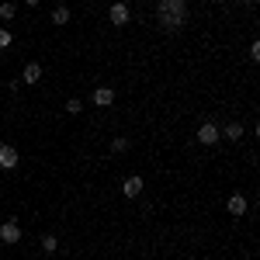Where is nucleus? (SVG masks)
I'll return each instance as SVG.
<instances>
[{
    "mask_svg": "<svg viewBox=\"0 0 260 260\" xmlns=\"http://www.w3.org/2000/svg\"><path fill=\"white\" fill-rule=\"evenodd\" d=\"M108 18H111V24H115V28H125V24H128V4H111V11H108Z\"/></svg>",
    "mask_w": 260,
    "mask_h": 260,
    "instance_id": "nucleus-4",
    "label": "nucleus"
},
{
    "mask_svg": "<svg viewBox=\"0 0 260 260\" xmlns=\"http://www.w3.org/2000/svg\"><path fill=\"white\" fill-rule=\"evenodd\" d=\"M142 187H146V184H142V177H125V184H121V194H125V198H139Z\"/></svg>",
    "mask_w": 260,
    "mask_h": 260,
    "instance_id": "nucleus-6",
    "label": "nucleus"
},
{
    "mask_svg": "<svg viewBox=\"0 0 260 260\" xmlns=\"http://www.w3.org/2000/svg\"><path fill=\"white\" fill-rule=\"evenodd\" d=\"M156 18H160V24L167 31H180L187 24V0H160Z\"/></svg>",
    "mask_w": 260,
    "mask_h": 260,
    "instance_id": "nucleus-1",
    "label": "nucleus"
},
{
    "mask_svg": "<svg viewBox=\"0 0 260 260\" xmlns=\"http://www.w3.org/2000/svg\"><path fill=\"white\" fill-rule=\"evenodd\" d=\"M90 101H94L98 108H111V104H115V90H111V87H98Z\"/></svg>",
    "mask_w": 260,
    "mask_h": 260,
    "instance_id": "nucleus-7",
    "label": "nucleus"
},
{
    "mask_svg": "<svg viewBox=\"0 0 260 260\" xmlns=\"http://www.w3.org/2000/svg\"><path fill=\"white\" fill-rule=\"evenodd\" d=\"M18 240H21V225L14 219L4 222V225H0V243H18Z\"/></svg>",
    "mask_w": 260,
    "mask_h": 260,
    "instance_id": "nucleus-5",
    "label": "nucleus"
},
{
    "mask_svg": "<svg viewBox=\"0 0 260 260\" xmlns=\"http://www.w3.org/2000/svg\"><path fill=\"white\" fill-rule=\"evenodd\" d=\"M11 42H14V35H11V31H7V28H0V49H7V45H11Z\"/></svg>",
    "mask_w": 260,
    "mask_h": 260,
    "instance_id": "nucleus-16",
    "label": "nucleus"
},
{
    "mask_svg": "<svg viewBox=\"0 0 260 260\" xmlns=\"http://www.w3.org/2000/svg\"><path fill=\"white\" fill-rule=\"evenodd\" d=\"M219 139H222V132H219L215 121H205V125L198 128V142H201V146H215Z\"/></svg>",
    "mask_w": 260,
    "mask_h": 260,
    "instance_id": "nucleus-2",
    "label": "nucleus"
},
{
    "mask_svg": "<svg viewBox=\"0 0 260 260\" xmlns=\"http://www.w3.org/2000/svg\"><path fill=\"white\" fill-rule=\"evenodd\" d=\"M0 170H18V149L11 142H0Z\"/></svg>",
    "mask_w": 260,
    "mask_h": 260,
    "instance_id": "nucleus-3",
    "label": "nucleus"
},
{
    "mask_svg": "<svg viewBox=\"0 0 260 260\" xmlns=\"http://www.w3.org/2000/svg\"><path fill=\"white\" fill-rule=\"evenodd\" d=\"M225 208H229V215H246V198L243 194H233V198L225 201Z\"/></svg>",
    "mask_w": 260,
    "mask_h": 260,
    "instance_id": "nucleus-9",
    "label": "nucleus"
},
{
    "mask_svg": "<svg viewBox=\"0 0 260 260\" xmlns=\"http://www.w3.org/2000/svg\"><path fill=\"white\" fill-rule=\"evenodd\" d=\"M125 149H128V139L125 136H118V139L111 142V153H125Z\"/></svg>",
    "mask_w": 260,
    "mask_h": 260,
    "instance_id": "nucleus-14",
    "label": "nucleus"
},
{
    "mask_svg": "<svg viewBox=\"0 0 260 260\" xmlns=\"http://www.w3.org/2000/svg\"><path fill=\"white\" fill-rule=\"evenodd\" d=\"M52 24H70V7H66V4H59V7H56V11H52Z\"/></svg>",
    "mask_w": 260,
    "mask_h": 260,
    "instance_id": "nucleus-11",
    "label": "nucleus"
},
{
    "mask_svg": "<svg viewBox=\"0 0 260 260\" xmlns=\"http://www.w3.org/2000/svg\"><path fill=\"white\" fill-rule=\"evenodd\" d=\"M56 246H59L56 236H42V250H45V253H56Z\"/></svg>",
    "mask_w": 260,
    "mask_h": 260,
    "instance_id": "nucleus-12",
    "label": "nucleus"
},
{
    "mask_svg": "<svg viewBox=\"0 0 260 260\" xmlns=\"http://www.w3.org/2000/svg\"><path fill=\"white\" fill-rule=\"evenodd\" d=\"M80 108H83V101H77V98L66 101V111H70V115H80Z\"/></svg>",
    "mask_w": 260,
    "mask_h": 260,
    "instance_id": "nucleus-15",
    "label": "nucleus"
},
{
    "mask_svg": "<svg viewBox=\"0 0 260 260\" xmlns=\"http://www.w3.org/2000/svg\"><path fill=\"white\" fill-rule=\"evenodd\" d=\"M250 59H253V62L260 59V42H253V45H250Z\"/></svg>",
    "mask_w": 260,
    "mask_h": 260,
    "instance_id": "nucleus-17",
    "label": "nucleus"
},
{
    "mask_svg": "<svg viewBox=\"0 0 260 260\" xmlns=\"http://www.w3.org/2000/svg\"><path fill=\"white\" fill-rule=\"evenodd\" d=\"M21 80H24V83H39L42 80V66H39V62H28L24 73H21Z\"/></svg>",
    "mask_w": 260,
    "mask_h": 260,
    "instance_id": "nucleus-10",
    "label": "nucleus"
},
{
    "mask_svg": "<svg viewBox=\"0 0 260 260\" xmlns=\"http://www.w3.org/2000/svg\"><path fill=\"white\" fill-rule=\"evenodd\" d=\"M14 14H18V7H14V4H0V18H4V21H11Z\"/></svg>",
    "mask_w": 260,
    "mask_h": 260,
    "instance_id": "nucleus-13",
    "label": "nucleus"
},
{
    "mask_svg": "<svg viewBox=\"0 0 260 260\" xmlns=\"http://www.w3.org/2000/svg\"><path fill=\"white\" fill-rule=\"evenodd\" d=\"M24 4H28V7H39V4H42V0H24Z\"/></svg>",
    "mask_w": 260,
    "mask_h": 260,
    "instance_id": "nucleus-18",
    "label": "nucleus"
},
{
    "mask_svg": "<svg viewBox=\"0 0 260 260\" xmlns=\"http://www.w3.org/2000/svg\"><path fill=\"white\" fill-rule=\"evenodd\" d=\"M219 132H222V139H229V142H240L243 139V125H240V121H229V125L219 128Z\"/></svg>",
    "mask_w": 260,
    "mask_h": 260,
    "instance_id": "nucleus-8",
    "label": "nucleus"
},
{
    "mask_svg": "<svg viewBox=\"0 0 260 260\" xmlns=\"http://www.w3.org/2000/svg\"><path fill=\"white\" fill-rule=\"evenodd\" d=\"M236 4H246V7H253V4H257V0H236Z\"/></svg>",
    "mask_w": 260,
    "mask_h": 260,
    "instance_id": "nucleus-19",
    "label": "nucleus"
}]
</instances>
